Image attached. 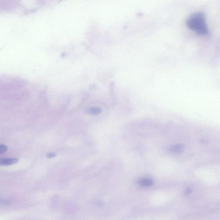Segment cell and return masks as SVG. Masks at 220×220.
Returning <instances> with one entry per match:
<instances>
[{
  "mask_svg": "<svg viewBox=\"0 0 220 220\" xmlns=\"http://www.w3.org/2000/svg\"><path fill=\"white\" fill-rule=\"evenodd\" d=\"M187 27L190 29L201 34H206L208 30L206 26L204 14L200 12L195 13L187 20Z\"/></svg>",
  "mask_w": 220,
  "mask_h": 220,
  "instance_id": "6da1fadb",
  "label": "cell"
},
{
  "mask_svg": "<svg viewBox=\"0 0 220 220\" xmlns=\"http://www.w3.org/2000/svg\"><path fill=\"white\" fill-rule=\"evenodd\" d=\"M18 161L17 158H3L1 159L0 164L1 165H9L14 164Z\"/></svg>",
  "mask_w": 220,
  "mask_h": 220,
  "instance_id": "7a4b0ae2",
  "label": "cell"
},
{
  "mask_svg": "<svg viewBox=\"0 0 220 220\" xmlns=\"http://www.w3.org/2000/svg\"><path fill=\"white\" fill-rule=\"evenodd\" d=\"M153 181L150 179H142L139 180V184L143 187H149L153 184Z\"/></svg>",
  "mask_w": 220,
  "mask_h": 220,
  "instance_id": "3957f363",
  "label": "cell"
},
{
  "mask_svg": "<svg viewBox=\"0 0 220 220\" xmlns=\"http://www.w3.org/2000/svg\"><path fill=\"white\" fill-rule=\"evenodd\" d=\"M184 148V144H178L172 146L170 147V150L174 153H179L182 152Z\"/></svg>",
  "mask_w": 220,
  "mask_h": 220,
  "instance_id": "277c9868",
  "label": "cell"
},
{
  "mask_svg": "<svg viewBox=\"0 0 220 220\" xmlns=\"http://www.w3.org/2000/svg\"><path fill=\"white\" fill-rule=\"evenodd\" d=\"M7 150V147L4 144H2L0 146V154L4 153Z\"/></svg>",
  "mask_w": 220,
  "mask_h": 220,
  "instance_id": "5b68a950",
  "label": "cell"
},
{
  "mask_svg": "<svg viewBox=\"0 0 220 220\" xmlns=\"http://www.w3.org/2000/svg\"><path fill=\"white\" fill-rule=\"evenodd\" d=\"M55 154L53 153L49 154L48 155V157L49 158H53V157H55Z\"/></svg>",
  "mask_w": 220,
  "mask_h": 220,
  "instance_id": "8992f818",
  "label": "cell"
}]
</instances>
